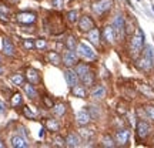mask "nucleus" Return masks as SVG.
Returning a JSON list of instances; mask_svg holds the SVG:
<instances>
[{
  "label": "nucleus",
  "instance_id": "nucleus-1",
  "mask_svg": "<svg viewBox=\"0 0 154 148\" xmlns=\"http://www.w3.org/2000/svg\"><path fill=\"white\" fill-rule=\"evenodd\" d=\"M144 49V34L143 32L138 29L137 33L131 37V41H130V51H131L133 57H137Z\"/></svg>",
  "mask_w": 154,
  "mask_h": 148
},
{
  "label": "nucleus",
  "instance_id": "nucleus-2",
  "mask_svg": "<svg viewBox=\"0 0 154 148\" xmlns=\"http://www.w3.org/2000/svg\"><path fill=\"white\" fill-rule=\"evenodd\" d=\"M113 29L116 32V37L117 38H121L124 36V30H126V20L123 14H117L113 20Z\"/></svg>",
  "mask_w": 154,
  "mask_h": 148
},
{
  "label": "nucleus",
  "instance_id": "nucleus-3",
  "mask_svg": "<svg viewBox=\"0 0 154 148\" xmlns=\"http://www.w3.org/2000/svg\"><path fill=\"white\" fill-rule=\"evenodd\" d=\"M17 22L22 23V24H34L37 22V16L36 13H32V11H20L17 13Z\"/></svg>",
  "mask_w": 154,
  "mask_h": 148
},
{
  "label": "nucleus",
  "instance_id": "nucleus-4",
  "mask_svg": "<svg viewBox=\"0 0 154 148\" xmlns=\"http://www.w3.org/2000/svg\"><path fill=\"white\" fill-rule=\"evenodd\" d=\"M76 49H77V53L82 56V57H84L86 60H94L96 59V53L93 51L91 47H88L87 44L80 43V44H77Z\"/></svg>",
  "mask_w": 154,
  "mask_h": 148
},
{
  "label": "nucleus",
  "instance_id": "nucleus-5",
  "mask_svg": "<svg viewBox=\"0 0 154 148\" xmlns=\"http://www.w3.org/2000/svg\"><path fill=\"white\" fill-rule=\"evenodd\" d=\"M136 131H137V135L140 138H147L150 135V132H151V127H150L149 122H146L144 120H140L137 122V125H136Z\"/></svg>",
  "mask_w": 154,
  "mask_h": 148
},
{
  "label": "nucleus",
  "instance_id": "nucleus-6",
  "mask_svg": "<svg viewBox=\"0 0 154 148\" xmlns=\"http://www.w3.org/2000/svg\"><path fill=\"white\" fill-rule=\"evenodd\" d=\"M93 27H94V22H93L91 17L82 16L80 19H79V30H80V32L87 33V32H90Z\"/></svg>",
  "mask_w": 154,
  "mask_h": 148
},
{
  "label": "nucleus",
  "instance_id": "nucleus-7",
  "mask_svg": "<svg viewBox=\"0 0 154 148\" xmlns=\"http://www.w3.org/2000/svg\"><path fill=\"white\" fill-rule=\"evenodd\" d=\"M111 6H113V2H111V0H99L97 3L93 5V11L97 13V14H103L104 11L110 10Z\"/></svg>",
  "mask_w": 154,
  "mask_h": 148
},
{
  "label": "nucleus",
  "instance_id": "nucleus-8",
  "mask_svg": "<svg viewBox=\"0 0 154 148\" xmlns=\"http://www.w3.org/2000/svg\"><path fill=\"white\" fill-rule=\"evenodd\" d=\"M63 63H64L67 67L76 66L77 63H79L77 53L76 51H73V50H70V49L67 50V51H64V54H63Z\"/></svg>",
  "mask_w": 154,
  "mask_h": 148
},
{
  "label": "nucleus",
  "instance_id": "nucleus-9",
  "mask_svg": "<svg viewBox=\"0 0 154 148\" xmlns=\"http://www.w3.org/2000/svg\"><path fill=\"white\" fill-rule=\"evenodd\" d=\"M101 37H103V41L107 44H113L116 41V32L113 26H106L101 32Z\"/></svg>",
  "mask_w": 154,
  "mask_h": 148
},
{
  "label": "nucleus",
  "instance_id": "nucleus-10",
  "mask_svg": "<svg viewBox=\"0 0 154 148\" xmlns=\"http://www.w3.org/2000/svg\"><path fill=\"white\" fill-rule=\"evenodd\" d=\"M128 138H130V131L127 128H121L116 131V141L120 145H126L128 143Z\"/></svg>",
  "mask_w": 154,
  "mask_h": 148
},
{
  "label": "nucleus",
  "instance_id": "nucleus-11",
  "mask_svg": "<svg viewBox=\"0 0 154 148\" xmlns=\"http://www.w3.org/2000/svg\"><path fill=\"white\" fill-rule=\"evenodd\" d=\"M76 121H77V124H80V125H87L88 122L91 121V115H90L88 111L82 110V111H79V113H77Z\"/></svg>",
  "mask_w": 154,
  "mask_h": 148
},
{
  "label": "nucleus",
  "instance_id": "nucleus-12",
  "mask_svg": "<svg viewBox=\"0 0 154 148\" xmlns=\"http://www.w3.org/2000/svg\"><path fill=\"white\" fill-rule=\"evenodd\" d=\"M153 64H154V61L150 60L149 57H146L144 54L141 56V59H140V60H137L138 68H141L143 71H150V70L153 68Z\"/></svg>",
  "mask_w": 154,
  "mask_h": 148
},
{
  "label": "nucleus",
  "instance_id": "nucleus-13",
  "mask_svg": "<svg viewBox=\"0 0 154 148\" xmlns=\"http://www.w3.org/2000/svg\"><path fill=\"white\" fill-rule=\"evenodd\" d=\"M77 73L76 71H73V70H70V68H67L66 71H64V78H66V83H67V86L72 88L74 87L77 84Z\"/></svg>",
  "mask_w": 154,
  "mask_h": 148
},
{
  "label": "nucleus",
  "instance_id": "nucleus-14",
  "mask_svg": "<svg viewBox=\"0 0 154 148\" xmlns=\"http://www.w3.org/2000/svg\"><path fill=\"white\" fill-rule=\"evenodd\" d=\"M2 49H3V53H5L6 56H14V53H16V50H14V46H13V43H11L10 40L7 37H5L3 40H2Z\"/></svg>",
  "mask_w": 154,
  "mask_h": 148
},
{
  "label": "nucleus",
  "instance_id": "nucleus-15",
  "mask_svg": "<svg viewBox=\"0 0 154 148\" xmlns=\"http://www.w3.org/2000/svg\"><path fill=\"white\" fill-rule=\"evenodd\" d=\"M87 37H88V40H90V43H93L96 47H99L100 46V32H99V29L93 27L90 32H87Z\"/></svg>",
  "mask_w": 154,
  "mask_h": 148
},
{
  "label": "nucleus",
  "instance_id": "nucleus-16",
  "mask_svg": "<svg viewBox=\"0 0 154 148\" xmlns=\"http://www.w3.org/2000/svg\"><path fill=\"white\" fill-rule=\"evenodd\" d=\"M26 77H27L29 83H32V84H34V86L42 81V77H40L38 71H37V70H34V68H29V70H27V74H26Z\"/></svg>",
  "mask_w": 154,
  "mask_h": 148
},
{
  "label": "nucleus",
  "instance_id": "nucleus-17",
  "mask_svg": "<svg viewBox=\"0 0 154 148\" xmlns=\"http://www.w3.org/2000/svg\"><path fill=\"white\" fill-rule=\"evenodd\" d=\"M80 145V138H79V135L77 134H74V132H70L69 135L66 137V147H79Z\"/></svg>",
  "mask_w": 154,
  "mask_h": 148
},
{
  "label": "nucleus",
  "instance_id": "nucleus-18",
  "mask_svg": "<svg viewBox=\"0 0 154 148\" xmlns=\"http://www.w3.org/2000/svg\"><path fill=\"white\" fill-rule=\"evenodd\" d=\"M138 90H140V93L143 94V95H146L147 98L154 100V90H153V87H150L149 84H140V86H138Z\"/></svg>",
  "mask_w": 154,
  "mask_h": 148
},
{
  "label": "nucleus",
  "instance_id": "nucleus-19",
  "mask_svg": "<svg viewBox=\"0 0 154 148\" xmlns=\"http://www.w3.org/2000/svg\"><path fill=\"white\" fill-rule=\"evenodd\" d=\"M29 144L26 143V140L20 135H14V137L11 138V147L14 148H26Z\"/></svg>",
  "mask_w": 154,
  "mask_h": 148
},
{
  "label": "nucleus",
  "instance_id": "nucleus-20",
  "mask_svg": "<svg viewBox=\"0 0 154 148\" xmlns=\"http://www.w3.org/2000/svg\"><path fill=\"white\" fill-rule=\"evenodd\" d=\"M91 97L96 100H101L106 97V88L103 86H97V87L93 88V91H91Z\"/></svg>",
  "mask_w": 154,
  "mask_h": 148
},
{
  "label": "nucleus",
  "instance_id": "nucleus-21",
  "mask_svg": "<svg viewBox=\"0 0 154 148\" xmlns=\"http://www.w3.org/2000/svg\"><path fill=\"white\" fill-rule=\"evenodd\" d=\"M51 108H53V114L56 117H63V115L66 114V104L64 103H57Z\"/></svg>",
  "mask_w": 154,
  "mask_h": 148
},
{
  "label": "nucleus",
  "instance_id": "nucleus-22",
  "mask_svg": "<svg viewBox=\"0 0 154 148\" xmlns=\"http://www.w3.org/2000/svg\"><path fill=\"white\" fill-rule=\"evenodd\" d=\"M72 94L74 97H79V98H86V95H87L86 88L83 87V86H77V84L74 87H72Z\"/></svg>",
  "mask_w": 154,
  "mask_h": 148
},
{
  "label": "nucleus",
  "instance_id": "nucleus-23",
  "mask_svg": "<svg viewBox=\"0 0 154 148\" xmlns=\"http://www.w3.org/2000/svg\"><path fill=\"white\" fill-rule=\"evenodd\" d=\"M23 88H24V91H26L29 98H36V97H37V91H36V88H34V84H32V83L23 84Z\"/></svg>",
  "mask_w": 154,
  "mask_h": 148
},
{
  "label": "nucleus",
  "instance_id": "nucleus-24",
  "mask_svg": "<svg viewBox=\"0 0 154 148\" xmlns=\"http://www.w3.org/2000/svg\"><path fill=\"white\" fill-rule=\"evenodd\" d=\"M46 128L51 132H56V131L60 130V125H59V122H57L56 120H53V118H47V120H46Z\"/></svg>",
  "mask_w": 154,
  "mask_h": 148
},
{
  "label": "nucleus",
  "instance_id": "nucleus-25",
  "mask_svg": "<svg viewBox=\"0 0 154 148\" xmlns=\"http://www.w3.org/2000/svg\"><path fill=\"white\" fill-rule=\"evenodd\" d=\"M90 71V67H88V64H84V63H77V66H76V73H77V76L82 78L86 73H88Z\"/></svg>",
  "mask_w": 154,
  "mask_h": 148
},
{
  "label": "nucleus",
  "instance_id": "nucleus-26",
  "mask_svg": "<svg viewBox=\"0 0 154 148\" xmlns=\"http://www.w3.org/2000/svg\"><path fill=\"white\" fill-rule=\"evenodd\" d=\"M82 81H83L84 86H88V87H90V86H93L94 84V74L91 71L86 73V74L82 77Z\"/></svg>",
  "mask_w": 154,
  "mask_h": 148
},
{
  "label": "nucleus",
  "instance_id": "nucleus-27",
  "mask_svg": "<svg viewBox=\"0 0 154 148\" xmlns=\"http://www.w3.org/2000/svg\"><path fill=\"white\" fill-rule=\"evenodd\" d=\"M23 103V97H22V94L20 93H16V94H13V97H11L10 100V104L11 107H19V105Z\"/></svg>",
  "mask_w": 154,
  "mask_h": 148
},
{
  "label": "nucleus",
  "instance_id": "nucleus-28",
  "mask_svg": "<svg viewBox=\"0 0 154 148\" xmlns=\"http://www.w3.org/2000/svg\"><path fill=\"white\" fill-rule=\"evenodd\" d=\"M10 80L16 86H23L24 84V81H26V78H24V76H22V74H19V73H16V74H13V76L10 77Z\"/></svg>",
  "mask_w": 154,
  "mask_h": 148
},
{
  "label": "nucleus",
  "instance_id": "nucleus-29",
  "mask_svg": "<svg viewBox=\"0 0 154 148\" xmlns=\"http://www.w3.org/2000/svg\"><path fill=\"white\" fill-rule=\"evenodd\" d=\"M101 145L103 147H109V148H113L116 147V143H114V140L111 138V135H109V134H106L104 137H103V141H101Z\"/></svg>",
  "mask_w": 154,
  "mask_h": 148
},
{
  "label": "nucleus",
  "instance_id": "nucleus-30",
  "mask_svg": "<svg viewBox=\"0 0 154 148\" xmlns=\"http://www.w3.org/2000/svg\"><path fill=\"white\" fill-rule=\"evenodd\" d=\"M49 60L51 64H56V66H57V64L61 63V57L57 54L56 51H51V53H49Z\"/></svg>",
  "mask_w": 154,
  "mask_h": 148
},
{
  "label": "nucleus",
  "instance_id": "nucleus-31",
  "mask_svg": "<svg viewBox=\"0 0 154 148\" xmlns=\"http://www.w3.org/2000/svg\"><path fill=\"white\" fill-rule=\"evenodd\" d=\"M79 134H80L84 140H88V138H93L94 131L93 130H87V128H80V130H79Z\"/></svg>",
  "mask_w": 154,
  "mask_h": 148
},
{
  "label": "nucleus",
  "instance_id": "nucleus-32",
  "mask_svg": "<svg viewBox=\"0 0 154 148\" xmlns=\"http://www.w3.org/2000/svg\"><path fill=\"white\" fill-rule=\"evenodd\" d=\"M53 144L56 147H66V138L60 137V135H54L53 137Z\"/></svg>",
  "mask_w": 154,
  "mask_h": 148
},
{
  "label": "nucleus",
  "instance_id": "nucleus-33",
  "mask_svg": "<svg viewBox=\"0 0 154 148\" xmlns=\"http://www.w3.org/2000/svg\"><path fill=\"white\" fill-rule=\"evenodd\" d=\"M66 17L69 19V22L76 23L77 19H79V11H77V10H70V11H67Z\"/></svg>",
  "mask_w": 154,
  "mask_h": 148
},
{
  "label": "nucleus",
  "instance_id": "nucleus-34",
  "mask_svg": "<svg viewBox=\"0 0 154 148\" xmlns=\"http://www.w3.org/2000/svg\"><path fill=\"white\" fill-rule=\"evenodd\" d=\"M144 111H146V115L149 117L150 120L154 121V105H146V107H144Z\"/></svg>",
  "mask_w": 154,
  "mask_h": 148
},
{
  "label": "nucleus",
  "instance_id": "nucleus-35",
  "mask_svg": "<svg viewBox=\"0 0 154 148\" xmlns=\"http://www.w3.org/2000/svg\"><path fill=\"white\" fill-rule=\"evenodd\" d=\"M88 113H90V115H91V118H94V120H97L100 117V111H99V108L97 107H88Z\"/></svg>",
  "mask_w": 154,
  "mask_h": 148
},
{
  "label": "nucleus",
  "instance_id": "nucleus-36",
  "mask_svg": "<svg viewBox=\"0 0 154 148\" xmlns=\"http://www.w3.org/2000/svg\"><path fill=\"white\" fill-rule=\"evenodd\" d=\"M66 44H67V49H70V50H74L77 47V43H76V40H74V37H73V36H70V37L67 38Z\"/></svg>",
  "mask_w": 154,
  "mask_h": 148
},
{
  "label": "nucleus",
  "instance_id": "nucleus-37",
  "mask_svg": "<svg viewBox=\"0 0 154 148\" xmlns=\"http://www.w3.org/2000/svg\"><path fill=\"white\" fill-rule=\"evenodd\" d=\"M46 46H47L46 40H43V38H38V40H36V49H37V50H44V49H46Z\"/></svg>",
  "mask_w": 154,
  "mask_h": 148
},
{
  "label": "nucleus",
  "instance_id": "nucleus-38",
  "mask_svg": "<svg viewBox=\"0 0 154 148\" xmlns=\"http://www.w3.org/2000/svg\"><path fill=\"white\" fill-rule=\"evenodd\" d=\"M23 46H24V49H27V50L36 49V43H34V41H32V40H29V38L23 41Z\"/></svg>",
  "mask_w": 154,
  "mask_h": 148
},
{
  "label": "nucleus",
  "instance_id": "nucleus-39",
  "mask_svg": "<svg viewBox=\"0 0 154 148\" xmlns=\"http://www.w3.org/2000/svg\"><path fill=\"white\" fill-rule=\"evenodd\" d=\"M23 113H24V115H26V117H29V118H34V117H36V113L30 110V107H27V105L23 108Z\"/></svg>",
  "mask_w": 154,
  "mask_h": 148
},
{
  "label": "nucleus",
  "instance_id": "nucleus-40",
  "mask_svg": "<svg viewBox=\"0 0 154 148\" xmlns=\"http://www.w3.org/2000/svg\"><path fill=\"white\" fill-rule=\"evenodd\" d=\"M53 6L57 7V9H61V7L64 6V2H63V0H53Z\"/></svg>",
  "mask_w": 154,
  "mask_h": 148
},
{
  "label": "nucleus",
  "instance_id": "nucleus-41",
  "mask_svg": "<svg viewBox=\"0 0 154 148\" xmlns=\"http://www.w3.org/2000/svg\"><path fill=\"white\" fill-rule=\"evenodd\" d=\"M43 100H44V104L47 105L49 108H51V107L54 105V103H53V101H51V100H50L49 97H47V95H46V97H43Z\"/></svg>",
  "mask_w": 154,
  "mask_h": 148
},
{
  "label": "nucleus",
  "instance_id": "nucleus-42",
  "mask_svg": "<svg viewBox=\"0 0 154 148\" xmlns=\"http://www.w3.org/2000/svg\"><path fill=\"white\" fill-rule=\"evenodd\" d=\"M0 20H3V22H9V17H7V14H6V13H3L2 10H0Z\"/></svg>",
  "mask_w": 154,
  "mask_h": 148
},
{
  "label": "nucleus",
  "instance_id": "nucleus-43",
  "mask_svg": "<svg viewBox=\"0 0 154 148\" xmlns=\"http://www.w3.org/2000/svg\"><path fill=\"white\" fill-rule=\"evenodd\" d=\"M0 10L3 11V13H6V14H9V9H6V7H3V5H0Z\"/></svg>",
  "mask_w": 154,
  "mask_h": 148
},
{
  "label": "nucleus",
  "instance_id": "nucleus-44",
  "mask_svg": "<svg viewBox=\"0 0 154 148\" xmlns=\"http://www.w3.org/2000/svg\"><path fill=\"white\" fill-rule=\"evenodd\" d=\"M2 74H5V68H3V67H0V76H2Z\"/></svg>",
  "mask_w": 154,
  "mask_h": 148
},
{
  "label": "nucleus",
  "instance_id": "nucleus-45",
  "mask_svg": "<svg viewBox=\"0 0 154 148\" xmlns=\"http://www.w3.org/2000/svg\"><path fill=\"white\" fill-rule=\"evenodd\" d=\"M5 147H6V145H5L3 143H2V141H0V148H5Z\"/></svg>",
  "mask_w": 154,
  "mask_h": 148
},
{
  "label": "nucleus",
  "instance_id": "nucleus-46",
  "mask_svg": "<svg viewBox=\"0 0 154 148\" xmlns=\"http://www.w3.org/2000/svg\"><path fill=\"white\" fill-rule=\"evenodd\" d=\"M2 108H3V107H2V105H0V114H2Z\"/></svg>",
  "mask_w": 154,
  "mask_h": 148
},
{
  "label": "nucleus",
  "instance_id": "nucleus-47",
  "mask_svg": "<svg viewBox=\"0 0 154 148\" xmlns=\"http://www.w3.org/2000/svg\"><path fill=\"white\" fill-rule=\"evenodd\" d=\"M0 64H2V57H0Z\"/></svg>",
  "mask_w": 154,
  "mask_h": 148
}]
</instances>
